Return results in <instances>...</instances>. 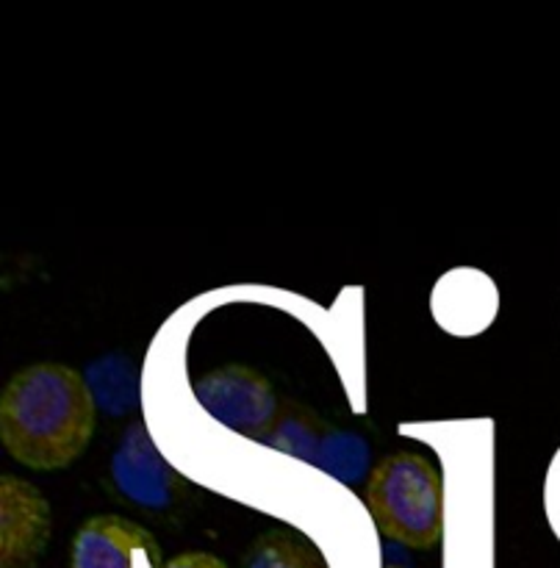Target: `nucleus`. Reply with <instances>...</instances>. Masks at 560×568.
I'll return each instance as SVG.
<instances>
[{
	"label": "nucleus",
	"mask_w": 560,
	"mask_h": 568,
	"mask_svg": "<svg viewBox=\"0 0 560 568\" xmlns=\"http://www.w3.org/2000/svg\"><path fill=\"white\" fill-rule=\"evenodd\" d=\"M0 560L3 568H31L50 536V510L42 494L17 477H3Z\"/></svg>",
	"instance_id": "4"
},
{
	"label": "nucleus",
	"mask_w": 560,
	"mask_h": 568,
	"mask_svg": "<svg viewBox=\"0 0 560 568\" xmlns=\"http://www.w3.org/2000/svg\"><path fill=\"white\" fill-rule=\"evenodd\" d=\"M366 503L386 538L410 549L436 547L444 532V483L432 460L394 453L371 469Z\"/></svg>",
	"instance_id": "2"
},
{
	"label": "nucleus",
	"mask_w": 560,
	"mask_h": 568,
	"mask_svg": "<svg viewBox=\"0 0 560 568\" xmlns=\"http://www.w3.org/2000/svg\"><path fill=\"white\" fill-rule=\"evenodd\" d=\"M114 477L125 497L147 508H166L175 494V475L155 453L153 442L142 427L128 430L125 442L116 449Z\"/></svg>",
	"instance_id": "6"
},
{
	"label": "nucleus",
	"mask_w": 560,
	"mask_h": 568,
	"mask_svg": "<svg viewBox=\"0 0 560 568\" xmlns=\"http://www.w3.org/2000/svg\"><path fill=\"white\" fill-rule=\"evenodd\" d=\"M94 416L92 392L75 369L33 364L6 383L0 438L6 453L28 469H64L92 442Z\"/></svg>",
	"instance_id": "1"
},
{
	"label": "nucleus",
	"mask_w": 560,
	"mask_h": 568,
	"mask_svg": "<svg viewBox=\"0 0 560 568\" xmlns=\"http://www.w3.org/2000/svg\"><path fill=\"white\" fill-rule=\"evenodd\" d=\"M194 394L220 425L242 436H261L277 422V397L269 381L247 366L208 372L197 381Z\"/></svg>",
	"instance_id": "3"
},
{
	"label": "nucleus",
	"mask_w": 560,
	"mask_h": 568,
	"mask_svg": "<svg viewBox=\"0 0 560 568\" xmlns=\"http://www.w3.org/2000/svg\"><path fill=\"white\" fill-rule=\"evenodd\" d=\"M136 552H144L153 568H161V552L153 536L122 516H94L72 541V568H131Z\"/></svg>",
	"instance_id": "5"
},
{
	"label": "nucleus",
	"mask_w": 560,
	"mask_h": 568,
	"mask_svg": "<svg viewBox=\"0 0 560 568\" xmlns=\"http://www.w3.org/2000/svg\"><path fill=\"white\" fill-rule=\"evenodd\" d=\"M242 568H327L319 549L292 530H269L250 547Z\"/></svg>",
	"instance_id": "7"
},
{
	"label": "nucleus",
	"mask_w": 560,
	"mask_h": 568,
	"mask_svg": "<svg viewBox=\"0 0 560 568\" xmlns=\"http://www.w3.org/2000/svg\"><path fill=\"white\" fill-rule=\"evenodd\" d=\"M166 568H227V566L208 552H186V555H177L175 560H170Z\"/></svg>",
	"instance_id": "9"
},
{
	"label": "nucleus",
	"mask_w": 560,
	"mask_h": 568,
	"mask_svg": "<svg viewBox=\"0 0 560 568\" xmlns=\"http://www.w3.org/2000/svg\"><path fill=\"white\" fill-rule=\"evenodd\" d=\"M319 453L322 466L336 477H344V480H355L369 460V449L364 447V442L355 436H342V433L325 438Z\"/></svg>",
	"instance_id": "8"
}]
</instances>
